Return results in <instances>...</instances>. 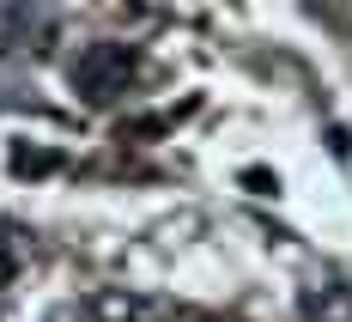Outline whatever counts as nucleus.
Returning a JSON list of instances; mask_svg holds the SVG:
<instances>
[{
    "label": "nucleus",
    "mask_w": 352,
    "mask_h": 322,
    "mask_svg": "<svg viewBox=\"0 0 352 322\" xmlns=\"http://www.w3.org/2000/svg\"><path fill=\"white\" fill-rule=\"evenodd\" d=\"M128 79H134V55H128V49H116V43H98V49H85V55L73 61V92H79V98H91V104L122 98V92H128Z\"/></svg>",
    "instance_id": "nucleus-1"
},
{
    "label": "nucleus",
    "mask_w": 352,
    "mask_h": 322,
    "mask_svg": "<svg viewBox=\"0 0 352 322\" xmlns=\"http://www.w3.org/2000/svg\"><path fill=\"white\" fill-rule=\"evenodd\" d=\"M310 316H316V322H352V292L334 286V280L316 286V292H310Z\"/></svg>",
    "instance_id": "nucleus-3"
},
{
    "label": "nucleus",
    "mask_w": 352,
    "mask_h": 322,
    "mask_svg": "<svg viewBox=\"0 0 352 322\" xmlns=\"http://www.w3.org/2000/svg\"><path fill=\"white\" fill-rule=\"evenodd\" d=\"M0 31L12 43H43L49 36V6L43 0H0Z\"/></svg>",
    "instance_id": "nucleus-2"
}]
</instances>
